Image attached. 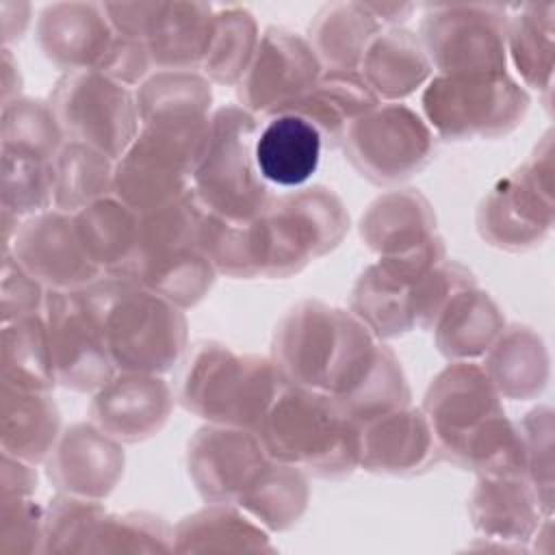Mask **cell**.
<instances>
[{"instance_id":"3","label":"cell","mask_w":555,"mask_h":555,"mask_svg":"<svg viewBox=\"0 0 555 555\" xmlns=\"http://www.w3.org/2000/svg\"><path fill=\"white\" fill-rule=\"evenodd\" d=\"M323 147L321 128L306 115L282 111L273 115L254 141L258 176L275 186L293 189L312 178Z\"/></svg>"},{"instance_id":"10","label":"cell","mask_w":555,"mask_h":555,"mask_svg":"<svg viewBox=\"0 0 555 555\" xmlns=\"http://www.w3.org/2000/svg\"><path fill=\"white\" fill-rule=\"evenodd\" d=\"M362 65L371 82L388 93L410 91V85L418 82L427 72L418 41L412 33L399 28L375 35L362 54Z\"/></svg>"},{"instance_id":"12","label":"cell","mask_w":555,"mask_h":555,"mask_svg":"<svg viewBox=\"0 0 555 555\" xmlns=\"http://www.w3.org/2000/svg\"><path fill=\"white\" fill-rule=\"evenodd\" d=\"M553 4H525L512 15L509 37L512 48L518 63L533 67L535 56L540 63V54L551 61V33H553Z\"/></svg>"},{"instance_id":"7","label":"cell","mask_w":555,"mask_h":555,"mask_svg":"<svg viewBox=\"0 0 555 555\" xmlns=\"http://www.w3.org/2000/svg\"><path fill=\"white\" fill-rule=\"evenodd\" d=\"M317 76V61L312 50L293 33L271 28L262 37L256 54V63L249 74V85L260 106H267L273 89V100L282 93H299Z\"/></svg>"},{"instance_id":"4","label":"cell","mask_w":555,"mask_h":555,"mask_svg":"<svg viewBox=\"0 0 555 555\" xmlns=\"http://www.w3.org/2000/svg\"><path fill=\"white\" fill-rule=\"evenodd\" d=\"M37 37L56 63L80 67L104 63L117 37L104 4L56 2L41 11Z\"/></svg>"},{"instance_id":"5","label":"cell","mask_w":555,"mask_h":555,"mask_svg":"<svg viewBox=\"0 0 555 555\" xmlns=\"http://www.w3.org/2000/svg\"><path fill=\"white\" fill-rule=\"evenodd\" d=\"M59 93L61 117L67 128L82 134L85 141H95V145L108 152L126 145V141L104 121L108 119L130 137L132 111L130 100L121 89L98 76H72L61 85Z\"/></svg>"},{"instance_id":"2","label":"cell","mask_w":555,"mask_h":555,"mask_svg":"<svg viewBox=\"0 0 555 555\" xmlns=\"http://www.w3.org/2000/svg\"><path fill=\"white\" fill-rule=\"evenodd\" d=\"M182 319L158 299L132 295L106 319V351L130 369H158L176 356Z\"/></svg>"},{"instance_id":"9","label":"cell","mask_w":555,"mask_h":555,"mask_svg":"<svg viewBox=\"0 0 555 555\" xmlns=\"http://www.w3.org/2000/svg\"><path fill=\"white\" fill-rule=\"evenodd\" d=\"M379 24L362 2H334L310 26L319 52L336 65H351L375 37Z\"/></svg>"},{"instance_id":"8","label":"cell","mask_w":555,"mask_h":555,"mask_svg":"<svg viewBox=\"0 0 555 555\" xmlns=\"http://www.w3.org/2000/svg\"><path fill=\"white\" fill-rule=\"evenodd\" d=\"M167 412V390L158 379L128 377L102 392L95 403L98 421L124 438H139L158 427Z\"/></svg>"},{"instance_id":"6","label":"cell","mask_w":555,"mask_h":555,"mask_svg":"<svg viewBox=\"0 0 555 555\" xmlns=\"http://www.w3.org/2000/svg\"><path fill=\"white\" fill-rule=\"evenodd\" d=\"M215 24V9L202 2H152L141 41L154 61L191 65L206 59Z\"/></svg>"},{"instance_id":"1","label":"cell","mask_w":555,"mask_h":555,"mask_svg":"<svg viewBox=\"0 0 555 555\" xmlns=\"http://www.w3.org/2000/svg\"><path fill=\"white\" fill-rule=\"evenodd\" d=\"M501 7H434L423 20V39L438 65L466 72H499L505 50Z\"/></svg>"},{"instance_id":"11","label":"cell","mask_w":555,"mask_h":555,"mask_svg":"<svg viewBox=\"0 0 555 555\" xmlns=\"http://www.w3.org/2000/svg\"><path fill=\"white\" fill-rule=\"evenodd\" d=\"M256 46V22L243 7L215 11L212 37L206 52V67L219 80H232L241 74Z\"/></svg>"}]
</instances>
